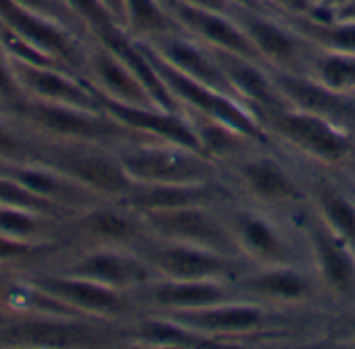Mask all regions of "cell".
Returning <instances> with one entry per match:
<instances>
[{"label": "cell", "mask_w": 355, "mask_h": 349, "mask_svg": "<svg viewBox=\"0 0 355 349\" xmlns=\"http://www.w3.org/2000/svg\"><path fill=\"white\" fill-rule=\"evenodd\" d=\"M212 54L216 56L235 98H239L245 106H250L260 121L272 110L287 106L270 79V71H264L262 62L229 52L212 50Z\"/></svg>", "instance_id": "cell-25"}, {"label": "cell", "mask_w": 355, "mask_h": 349, "mask_svg": "<svg viewBox=\"0 0 355 349\" xmlns=\"http://www.w3.org/2000/svg\"><path fill=\"white\" fill-rule=\"evenodd\" d=\"M112 17L114 21L125 29V0H98Z\"/></svg>", "instance_id": "cell-37"}, {"label": "cell", "mask_w": 355, "mask_h": 349, "mask_svg": "<svg viewBox=\"0 0 355 349\" xmlns=\"http://www.w3.org/2000/svg\"><path fill=\"white\" fill-rule=\"evenodd\" d=\"M241 298L233 281H168L152 279L135 291L141 312L198 310Z\"/></svg>", "instance_id": "cell-15"}, {"label": "cell", "mask_w": 355, "mask_h": 349, "mask_svg": "<svg viewBox=\"0 0 355 349\" xmlns=\"http://www.w3.org/2000/svg\"><path fill=\"white\" fill-rule=\"evenodd\" d=\"M270 79L287 106L331 119L343 127L355 123V98H345L302 71L270 69Z\"/></svg>", "instance_id": "cell-22"}, {"label": "cell", "mask_w": 355, "mask_h": 349, "mask_svg": "<svg viewBox=\"0 0 355 349\" xmlns=\"http://www.w3.org/2000/svg\"><path fill=\"white\" fill-rule=\"evenodd\" d=\"M295 29L312 48L331 52H355V23L333 21L312 15L289 17Z\"/></svg>", "instance_id": "cell-30"}, {"label": "cell", "mask_w": 355, "mask_h": 349, "mask_svg": "<svg viewBox=\"0 0 355 349\" xmlns=\"http://www.w3.org/2000/svg\"><path fill=\"white\" fill-rule=\"evenodd\" d=\"M312 17H322V19H333V21H345V23H355V0H347L333 8L327 15H312Z\"/></svg>", "instance_id": "cell-36"}, {"label": "cell", "mask_w": 355, "mask_h": 349, "mask_svg": "<svg viewBox=\"0 0 355 349\" xmlns=\"http://www.w3.org/2000/svg\"><path fill=\"white\" fill-rule=\"evenodd\" d=\"M125 325L58 316H0V346L10 348H96L123 341Z\"/></svg>", "instance_id": "cell-4"}, {"label": "cell", "mask_w": 355, "mask_h": 349, "mask_svg": "<svg viewBox=\"0 0 355 349\" xmlns=\"http://www.w3.org/2000/svg\"><path fill=\"white\" fill-rule=\"evenodd\" d=\"M96 98L100 106L104 108V112H108L114 121H119L137 137L175 142V144L202 152L193 121L185 112H173V110H164L158 106H129V104L102 98L98 94Z\"/></svg>", "instance_id": "cell-18"}, {"label": "cell", "mask_w": 355, "mask_h": 349, "mask_svg": "<svg viewBox=\"0 0 355 349\" xmlns=\"http://www.w3.org/2000/svg\"><path fill=\"white\" fill-rule=\"evenodd\" d=\"M125 31L135 40H154L183 29L158 0H125Z\"/></svg>", "instance_id": "cell-31"}, {"label": "cell", "mask_w": 355, "mask_h": 349, "mask_svg": "<svg viewBox=\"0 0 355 349\" xmlns=\"http://www.w3.org/2000/svg\"><path fill=\"white\" fill-rule=\"evenodd\" d=\"M241 298L264 306H297L314 298L318 281L300 264L250 269L233 281Z\"/></svg>", "instance_id": "cell-16"}, {"label": "cell", "mask_w": 355, "mask_h": 349, "mask_svg": "<svg viewBox=\"0 0 355 349\" xmlns=\"http://www.w3.org/2000/svg\"><path fill=\"white\" fill-rule=\"evenodd\" d=\"M233 12L204 10V8H193L187 4H177L173 10L181 29L189 37L200 42L202 46L216 50V52H229V54H237V56L262 62L254 44L250 42L248 33L243 31V27L239 25Z\"/></svg>", "instance_id": "cell-21"}, {"label": "cell", "mask_w": 355, "mask_h": 349, "mask_svg": "<svg viewBox=\"0 0 355 349\" xmlns=\"http://www.w3.org/2000/svg\"><path fill=\"white\" fill-rule=\"evenodd\" d=\"M148 231V237L185 246L208 248L239 256L229 221L212 204H191L164 210L139 212ZM241 258V256H239Z\"/></svg>", "instance_id": "cell-9"}, {"label": "cell", "mask_w": 355, "mask_h": 349, "mask_svg": "<svg viewBox=\"0 0 355 349\" xmlns=\"http://www.w3.org/2000/svg\"><path fill=\"white\" fill-rule=\"evenodd\" d=\"M233 2H235V6H239V8H250V10H264V8H266L260 0H233Z\"/></svg>", "instance_id": "cell-39"}, {"label": "cell", "mask_w": 355, "mask_h": 349, "mask_svg": "<svg viewBox=\"0 0 355 349\" xmlns=\"http://www.w3.org/2000/svg\"><path fill=\"white\" fill-rule=\"evenodd\" d=\"M67 248V244L58 241H33L0 233V277L44 269Z\"/></svg>", "instance_id": "cell-27"}, {"label": "cell", "mask_w": 355, "mask_h": 349, "mask_svg": "<svg viewBox=\"0 0 355 349\" xmlns=\"http://www.w3.org/2000/svg\"><path fill=\"white\" fill-rule=\"evenodd\" d=\"M0 108H2V106H0Z\"/></svg>", "instance_id": "cell-42"}, {"label": "cell", "mask_w": 355, "mask_h": 349, "mask_svg": "<svg viewBox=\"0 0 355 349\" xmlns=\"http://www.w3.org/2000/svg\"><path fill=\"white\" fill-rule=\"evenodd\" d=\"M15 75L29 100L102 108L87 79L64 67H35L12 60Z\"/></svg>", "instance_id": "cell-23"}, {"label": "cell", "mask_w": 355, "mask_h": 349, "mask_svg": "<svg viewBox=\"0 0 355 349\" xmlns=\"http://www.w3.org/2000/svg\"><path fill=\"white\" fill-rule=\"evenodd\" d=\"M31 156L85 187L102 202H123L135 189L112 146L35 142Z\"/></svg>", "instance_id": "cell-2"}, {"label": "cell", "mask_w": 355, "mask_h": 349, "mask_svg": "<svg viewBox=\"0 0 355 349\" xmlns=\"http://www.w3.org/2000/svg\"><path fill=\"white\" fill-rule=\"evenodd\" d=\"M227 198V191L214 181L196 185H135V189L121 202L135 212L179 208L191 204H212Z\"/></svg>", "instance_id": "cell-26"}, {"label": "cell", "mask_w": 355, "mask_h": 349, "mask_svg": "<svg viewBox=\"0 0 355 349\" xmlns=\"http://www.w3.org/2000/svg\"><path fill=\"white\" fill-rule=\"evenodd\" d=\"M64 223L67 219H58L46 212L0 204V233L6 235L33 241H58L69 246L64 235Z\"/></svg>", "instance_id": "cell-28"}, {"label": "cell", "mask_w": 355, "mask_h": 349, "mask_svg": "<svg viewBox=\"0 0 355 349\" xmlns=\"http://www.w3.org/2000/svg\"><path fill=\"white\" fill-rule=\"evenodd\" d=\"M177 4H187L193 8L216 10V12H233L237 8L233 0H177Z\"/></svg>", "instance_id": "cell-35"}, {"label": "cell", "mask_w": 355, "mask_h": 349, "mask_svg": "<svg viewBox=\"0 0 355 349\" xmlns=\"http://www.w3.org/2000/svg\"><path fill=\"white\" fill-rule=\"evenodd\" d=\"M35 142H77L116 148L137 137L104 108H83L42 100H23L4 108Z\"/></svg>", "instance_id": "cell-1"}, {"label": "cell", "mask_w": 355, "mask_h": 349, "mask_svg": "<svg viewBox=\"0 0 355 349\" xmlns=\"http://www.w3.org/2000/svg\"><path fill=\"white\" fill-rule=\"evenodd\" d=\"M141 42H146L162 60L179 69L187 77L212 90L235 96L212 50L202 46L193 37H189L185 31H173V33H166L154 40H141Z\"/></svg>", "instance_id": "cell-24"}, {"label": "cell", "mask_w": 355, "mask_h": 349, "mask_svg": "<svg viewBox=\"0 0 355 349\" xmlns=\"http://www.w3.org/2000/svg\"><path fill=\"white\" fill-rule=\"evenodd\" d=\"M306 244L316 271V281L335 300L355 304V250L333 233L316 212L304 221Z\"/></svg>", "instance_id": "cell-13"}, {"label": "cell", "mask_w": 355, "mask_h": 349, "mask_svg": "<svg viewBox=\"0 0 355 349\" xmlns=\"http://www.w3.org/2000/svg\"><path fill=\"white\" fill-rule=\"evenodd\" d=\"M308 75L331 92L355 98V52L318 50L308 60Z\"/></svg>", "instance_id": "cell-32"}, {"label": "cell", "mask_w": 355, "mask_h": 349, "mask_svg": "<svg viewBox=\"0 0 355 349\" xmlns=\"http://www.w3.org/2000/svg\"><path fill=\"white\" fill-rule=\"evenodd\" d=\"M164 314L210 339L218 346H225L227 339H239L250 335H264L270 323L277 318L270 306L252 302L248 298H237L231 302L198 308V310H183V312H156Z\"/></svg>", "instance_id": "cell-12"}, {"label": "cell", "mask_w": 355, "mask_h": 349, "mask_svg": "<svg viewBox=\"0 0 355 349\" xmlns=\"http://www.w3.org/2000/svg\"><path fill=\"white\" fill-rule=\"evenodd\" d=\"M312 204L318 219L355 250V198L329 183H320L314 187Z\"/></svg>", "instance_id": "cell-29"}, {"label": "cell", "mask_w": 355, "mask_h": 349, "mask_svg": "<svg viewBox=\"0 0 355 349\" xmlns=\"http://www.w3.org/2000/svg\"><path fill=\"white\" fill-rule=\"evenodd\" d=\"M154 279L168 281H235L250 271L248 262L239 256L225 252L160 241L148 237L139 248Z\"/></svg>", "instance_id": "cell-8"}, {"label": "cell", "mask_w": 355, "mask_h": 349, "mask_svg": "<svg viewBox=\"0 0 355 349\" xmlns=\"http://www.w3.org/2000/svg\"><path fill=\"white\" fill-rule=\"evenodd\" d=\"M266 131H272L287 148L310 160L337 164L354 154V139L347 127L291 106L272 110L262 119Z\"/></svg>", "instance_id": "cell-7"}, {"label": "cell", "mask_w": 355, "mask_h": 349, "mask_svg": "<svg viewBox=\"0 0 355 349\" xmlns=\"http://www.w3.org/2000/svg\"><path fill=\"white\" fill-rule=\"evenodd\" d=\"M233 15L248 33L266 69L297 71L300 65H306V48L310 44L295 29H291L289 23L283 25L264 17L262 10L239 6Z\"/></svg>", "instance_id": "cell-17"}, {"label": "cell", "mask_w": 355, "mask_h": 349, "mask_svg": "<svg viewBox=\"0 0 355 349\" xmlns=\"http://www.w3.org/2000/svg\"><path fill=\"white\" fill-rule=\"evenodd\" d=\"M352 327H354V329H355V316H354V321H352Z\"/></svg>", "instance_id": "cell-41"}, {"label": "cell", "mask_w": 355, "mask_h": 349, "mask_svg": "<svg viewBox=\"0 0 355 349\" xmlns=\"http://www.w3.org/2000/svg\"><path fill=\"white\" fill-rule=\"evenodd\" d=\"M235 175L241 189L258 204L270 208H291L306 200V191L295 177L275 158H235Z\"/></svg>", "instance_id": "cell-20"}, {"label": "cell", "mask_w": 355, "mask_h": 349, "mask_svg": "<svg viewBox=\"0 0 355 349\" xmlns=\"http://www.w3.org/2000/svg\"><path fill=\"white\" fill-rule=\"evenodd\" d=\"M229 229L239 256L254 269L300 264L297 250L277 221L256 210L227 214Z\"/></svg>", "instance_id": "cell-14"}, {"label": "cell", "mask_w": 355, "mask_h": 349, "mask_svg": "<svg viewBox=\"0 0 355 349\" xmlns=\"http://www.w3.org/2000/svg\"><path fill=\"white\" fill-rule=\"evenodd\" d=\"M343 2H347V0H316V8L310 15H327Z\"/></svg>", "instance_id": "cell-38"}, {"label": "cell", "mask_w": 355, "mask_h": 349, "mask_svg": "<svg viewBox=\"0 0 355 349\" xmlns=\"http://www.w3.org/2000/svg\"><path fill=\"white\" fill-rule=\"evenodd\" d=\"M0 25L42 48L71 71L85 75V58L92 40L75 33L50 17L19 4L17 0H0Z\"/></svg>", "instance_id": "cell-10"}, {"label": "cell", "mask_w": 355, "mask_h": 349, "mask_svg": "<svg viewBox=\"0 0 355 349\" xmlns=\"http://www.w3.org/2000/svg\"><path fill=\"white\" fill-rule=\"evenodd\" d=\"M135 185H196L214 181V162L187 146L133 137L114 148Z\"/></svg>", "instance_id": "cell-3"}, {"label": "cell", "mask_w": 355, "mask_h": 349, "mask_svg": "<svg viewBox=\"0 0 355 349\" xmlns=\"http://www.w3.org/2000/svg\"><path fill=\"white\" fill-rule=\"evenodd\" d=\"M92 90L108 100L129 106H158L139 77L102 42L94 40L87 48L85 75ZM160 108V106H158Z\"/></svg>", "instance_id": "cell-19"}, {"label": "cell", "mask_w": 355, "mask_h": 349, "mask_svg": "<svg viewBox=\"0 0 355 349\" xmlns=\"http://www.w3.org/2000/svg\"><path fill=\"white\" fill-rule=\"evenodd\" d=\"M25 275L42 291H46L83 318L127 325L141 312L135 293L123 289H114L96 281H87L50 269H35Z\"/></svg>", "instance_id": "cell-5"}, {"label": "cell", "mask_w": 355, "mask_h": 349, "mask_svg": "<svg viewBox=\"0 0 355 349\" xmlns=\"http://www.w3.org/2000/svg\"><path fill=\"white\" fill-rule=\"evenodd\" d=\"M35 139L4 110L0 108V160L29 158Z\"/></svg>", "instance_id": "cell-33"}, {"label": "cell", "mask_w": 355, "mask_h": 349, "mask_svg": "<svg viewBox=\"0 0 355 349\" xmlns=\"http://www.w3.org/2000/svg\"><path fill=\"white\" fill-rule=\"evenodd\" d=\"M158 2H160V4H164L171 12H173V10H175V6H177V0H158Z\"/></svg>", "instance_id": "cell-40"}, {"label": "cell", "mask_w": 355, "mask_h": 349, "mask_svg": "<svg viewBox=\"0 0 355 349\" xmlns=\"http://www.w3.org/2000/svg\"><path fill=\"white\" fill-rule=\"evenodd\" d=\"M44 269L96 281L129 293H135L154 279L141 252L137 248L121 246H69Z\"/></svg>", "instance_id": "cell-6"}, {"label": "cell", "mask_w": 355, "mask_h": 349, "mask_svg": "<svg viewBox=\"0 0 355 349\" xmlns=\"http://www.w3.org/2000/svg\"><path fill=\"white\" fill-rule=\"evenodd\" d=\"M23 100H27V96L21 87L17 75H15L12 60L4 52V48L0 46V106L8 108V106H15Z\"/></svg>", "instance_id": "cell-34"}, {"label": "cell", "mask_w": 355, "mask_h": 349, "mask_svg": "<svg viewBox=\"0 0 355 349\" xmlns=\"http://www.w3.org/2000/svg\"><path fill=\"white\" fill-rule=\"evenodd\" d=\"M69 246H121L139 248L148 239L144 219L121 202H98L67 219Z\"/></svg>", "instance_id": "cell-11"}]
</instances>
